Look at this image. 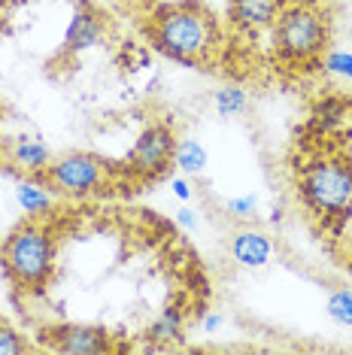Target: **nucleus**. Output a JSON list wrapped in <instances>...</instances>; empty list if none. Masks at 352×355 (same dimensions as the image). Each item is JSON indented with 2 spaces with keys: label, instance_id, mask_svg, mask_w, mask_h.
<instances>
[{
  "label": "nucleus",
  "instance_id": "2",
  "mask_svg": "<svg viewBox=\"0 0 352 355\" xmlns=\"http://www.w3.org/2000/svg\"><path fill=\"white\" fill-rule=\"evenodd\" d=\"M0 264L15 286L43 288L55 270V240L49 228L34 219L19 225L0 246Z\"/></svg>",
  "mask_w": 352,
  "mask_h": 355
},
{
  "label": "nucleus",
  "instance_id": "8",
  "mask_svg": "<svg viewBox=\"0 0 352 355\" xmlns=\"http://www.w3.org/2000/svg\"><path fill=\"white\" fill-rule=\"evenodd\" d=\"M231 255H234V261L240 268H264V264L270 261V255H274V243H270V237H264L261 231L255 228H243L234 234V240H231Z\"/></svg>",
  "mask_w": 352,
  "mask_h": 355
},
{
  "label": "nucleus",
  "instance_id": "13",
  "mask_svg": "<svg viewBox=\"0 0 352 355\" xmlns=\"http://www.w3.org/2000/svg\"><path fill=\"white\" fill-rule=\"evenodd\" d=\"M173 164L182 173H204L206 171V149L197 140H179L173 149Z\"/></svg>",
  "mask_w": 352,
  "mask_h": 355
},
{
  "label": "nucleus",
  "instance_id": "10",
  "mask_svg": "<svg viewBox=\"0 0 352 355\" xmlns=\"http://www.w3.org/2000/svg\"><path fill=\"white\" fill-rule=\"evenodd\" d=\"M103 40V21L94 12L79 10L67 25V34H64V52L67 55H79L85 49H94Z\"/></svg>",
  "mask_w": 352,
  "mask_h": 355
},
{
  "label": "nucleus",
  "instance_id": "18",
  "mask_svg": "<svg viewBox=\"0 0 352 355\" xmlns=\"http://www.w3.org/2000/svg\"><path fill=\"white\" fill-rule=\"evenodd\" d=\"M25 349H28V346H25V340H21L19 331L0 322V355H19Z\"/></svg>",
  "mask_w": 352,
  "mask_h": 355
},
{
  "label": "nucleus",
  "instance_id": "6",
  "mask_svg": "<svg viewBox=\"0 0 352 355\" xmlns=\"http://www.w3.org/2000/svg\"><path fill=\"white\" fill-rule=\"evenodd\" d=\"M173 149H176L173 131L167 125L155 122L137 137L131 155H127V164H131L134 173L152 176V180H155V176H161L167 167L173 164Z\"/></svg>",
  "mask_w": 352,
  "mask_h": 355
},
{
  "label": "nucleus",
  "instance_id": "4",
  "mask_svg": "<svg viewBox=\"0 0 352 355\" xmlns=\"http://www.w3.org/2000/svg\"><path fill=\"white\" fill-rule=\"evenodd\" d=\"M276 52L289 61L313 58L328 46V19L316 6H292L276 19Z\"/></svg>",
  "mask_w": 352,
  "mask_h": 355
},
{
  "label": "nucleus",
  "instance_id": "22",
  "mask_svg": "<svg viewBox=\"0 0 352 355\" xmlns=\"http://www.w3.org/2000/svg\"><path fill=\"white\" fill-rule=\"evenodd\" d=\"M222 325H225V319L219 316V313H206L204 322H201V328H204V334H215Z\"/></svg>",
  "mask_w": 352,
  "mask_h": 355
},
{
  "label": "nucleus",
  "instance_id": "5",
  "mask_svg": "<svg viewBox=\"0 0 352 355\" xmlns=\"http://www.w3.org/2000/svg\"><path fill=\"white\" fill-rule=\"evenodd\" d=\"M49 185L58 189L61 195H70V198H82V195H91L103 185V176H107V167H103L100 158L88 155V152H70L58 161H52L49 171Z\"/></svg>",
  "mask_w": 352,
  "mask_h": 355
},
{
  "label": "nucleus",
  "instance_id": "19",
  "mask_svg": "<svg viewBox=\"0 0 352 355\" xmlns=\"http://www.w3.org/2000/svg\"><path fill=\"white\" fill-rule=\"evenodd\" d=\"M255 209H258V198L255 195H243V198H231L228 200V213H234L237 219H249Z\"/></svg>",
  "mask_w": 352,
  "mask_h": 355
},
{
  "label": "nucleus",
  "instance_id": "7",
  "mask_svg": "<svg viewBox=\"0 0 352 355\" xmlns=\"http://www.w3.org/2000/svg\"><path fill=\"white\" fill-rule=\"evenodd\" d=\"M49 346L55 352L64 355H98L109 349V334L103 328H91V325H67L52 331Z\"/></svg>",
  "mask_w": 352,
  "mask_h": 355
},
{
  "label": "nucleus",
  "instance_id": "1",
  "mask_svg": "<svg viewBox=\"0 0 352 355\" xmlns=\"http://www.w3.org/2000/svg\"><path fill=\"white\" fill-rule=\"evenodd\" d=\"M155 46L164 55L182 61V64H195L206 58L215 49V19L206 10L195 3H182V6H167V10L155 19Z\"/></svg>",
  "mask_w": 352,
  "mask_h": 355
},
{
  "label": "nucleus",
  "instance_id": "17",
  "mask_svg": "<svg viewBox=\"0 0 352 355\" xmlns=\"http://www.w3.org/2000/svg\"><path fill=\"white\" fill-rule=\"evenodd\" d=\"M325 70L334 76L352 79V52H328L325 55Z\"/></svg>",
  "mask_w": 352,
  "mask_h": 355
},
{
  "label": "nucleus",
  "instance_id": "3",
  "mask_svg": "<svg viewBox=\"0 0 352 355\" xmlns=\"http://www.w3.org/2000/svg\"><path fill=\"white\" fill-rule=\"evenodd\" d=\"M303 204L322 219H346L352 209V161L316 158L303 167L298 180Z\"/></svg>",
  "mask_w": 352,
  "mask_h": 355
},
{
  "label": "nucleus",
  "instance_id": "11",
  "mask_svg": "<svg viewBox=\"0 0 352 355\" xmlns=\"http://www.w3.org/2000/svg\"><path fill=\"white\" fill-rule=\"evenodd\" d=\"M10 155H12L15 164H19L25 173H30V176L46 173L49 171V164H52L49 146H46L43 140H37V137H15L12 146H10Z\"/></svg>",
  "mask_w": 352,
  "mask_h": 355
},
{
  "label": "nucleus",
  "instance_id": "20",
  "mask_svg": "<svg viewBox=\"0 0 352 355\" xmlns=\"http://www.w3.org/2000/svg\"><path fill=\"white\" fill-rule=\"evenodd\" d=\"M176 225H179V228H186V231H195V228H197L195 209H188V207H179V209H176Z\"/></svg>",
  "mask_w": 352,
  "mask_h": 355
},
{
  "label": "nucleus",
  "instance_id": "12",
  "mask_svg": "<svg viewBox=\"0 0 352 355\" xmlns=\"http://www.w3.org/2000/svg\"><path fill=\"white\" fill-rule=\"evenodd\" d=\"M15 204L21 207V213H28L30 219H39L55 207V195L49 191V185L37 182V180H25L15 185Z\"/></svg>",
  "mask_w": 352,
  "mask_h": 355
},
{
  "label": "nucleus",
  "instance_id": "16",
  "mask_svg": "<svg viewBox=\"0 0 352 355\" xmlns=\"http://www.w3.org/2000/svg\"><path fill=\"white\" fill-rule=\"evenodd\" d=\"M325 310L340 328H352V288H334L325 301Z\"/></svg>",
  "mask_w": 352,
  "mask_h": 355
},
{
  "label": "nucleus",
  "instance_id": "15",
  "mask_svg": "<svg viewBox=\"0 0 352 355\" xmlns=\"http://www.w3.org/2000/svg\"><path fill=\"white\" fill-rule=\"evenodd\" d=\"M213 107H215L219 116H240V112L249 107V98H246L243 88L225 85V88H219V92L213 94Z\"/></svg>",
  "mask_w": 352,
  "mask_h": 355
},
{
  "label": "nucleus",
  "instance_id": "21",
  "mask_svg": "<svg viewBox=\"0 0 352 355\" xmlns=\"http://www.w3.org/2000/svg\"><path fill=\"white\" fill-rule=\"evenodd\" d=\"M170 189H173V195L179 198V200H188V198H191V185H188L186 176H173V180H170Z\"/></svg>",
  "mask_w": 352,
  "mask_h": 355
},
{
  "label": "nucleus",
  "instance_id": "14",
  "mask_svg": "<svg viewBox=\"0 0 352 355\" xmlns=\"http://www.w3.org/2000/svg\"><path fill=\"white\" fill-rule=\"evenodd\" d=\"M182 337V316L179 310H164L161 316H158L155 322L149 325V340L152 343H173Z\"/></svg>",
  "mask_w": 352,
  "mask_h": 355
},
{
  "label": "nucleus",
  "instance_id": "9",
  "mask_svg": "<svg viewBox=\"0 0 352 355\" xmlns=\"http://www.w3.org/2000/svg\"><path fill=\"white\" fill-rule=\"evenodd\" d=\"M228 15L240 31H261L279 19V0H231Z\"/></svg>",
  "mask_w": 352,
  "mask_h": 355
}]
</instances>
